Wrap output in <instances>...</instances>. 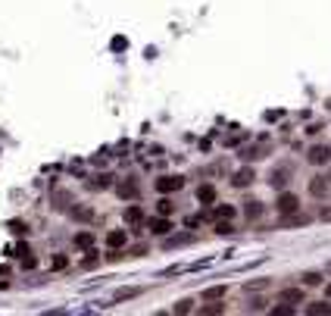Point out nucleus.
Here are the masks:
<instances>
[{"mask_svg":"<svg viewBox=\"0 0 331 316\" xmlns=\"http://www.w3.org/2000/svg\"><path fill=\"white\" fill-rule=\"evenodd\" d=\"M157 188H160L163 194L178 191V188H184V179H181V175H163V179H157Z\"/></svg>","mask_w":331,"mask_h":316,"instance_id":"obj_3","label":"nucleus"},{"mask_svg":"<svg viewBox=\"0 0 331 316\" xmlns=\"http://www.w3.org/2000/svg\"><path fill=\"white\" fill-rule=\"evenodd\" d=\"M157 210H160V216H169V213H172V210H175V204H172V201H166V197H163V201H160V207H157Z\"/></svg>","mask_w":331,"mask_h":316,"instance_id":"obj_20","label":"nucleus"},{"mask_svg":"<svg viewBox=\"0 0 331 316\" xmlns=\"http://www.w3.org/2000/svg\"><path fill=\"white\" fill-rule=\"evenodd\" d=\"M116 194L125 197V201H132V197H141V188L135 182H122V185H116Z\"/></svg>","mask_w":331,"mask_h":316,"instance_id":"obj_4","label":"nucleus"},{"mask_svg":"<svg viewBox=\"0 0 331 316\" xmlns=\"http://www.w3.org/2000/svg\"><path fill=\"white\" fill-rule=\"evenodd\" d=\"M150 232H153V235H169V232H172V222H169V219H153V222H150Z\"/></svg>","mask_w":331,"mask_h":316,"instance_id":"obj_7","label":"nucleus"},{"mask_svg":"<svg viewBox=\"0 0 331 316\" xmlns=\"http://www.w3.org/2000/svg\"><path fill=\"white\" fill-rule=\"evenodd\" d=\"M300 210V197L297 194H278V213L288 216V213H297Z\"/></svg>","mask_w":331,"mask_h":316,"instance_id":"obj_2","label":"nucleus"},{"mask_svg":"<svg viewBox=\"0 0 331 316\" xmlns=\"http://www.w3.org/2000/svg\"><path fill=\"white\" fill-rule=\"evenodd\" d=\"M216 216H219V219H234V216H238V210H234L231 204H219V207H216Z\"/></svg>","mask_w":331,"mask_h":316,"instance_id":"obj_15","label":"nucleus"},{"mask_svg":"<svg viewBox=\"0 0 331 316\" xmlns=\"http://www.w3.org/2000/svg\"><path fill=\"white\" fill-rule=\"evenodd\" d=\"M328 298H331V285H328Z\"/></svg>","mask_w":331,"mask_h":316,"instance_id":"obj_27","label":"nucleus"},{"mask_svg":"<svg viewBox=\"0 0 331 316\" xmlns=\"http://www.w3.org/2000/svg\"><path fill=\"white\" fill-rule=\"evenodd\" d=\"M135 295H141L138 288H125V291H119V295H116V301H125V298H135Z\"/></svg>","mask_w":331,"mask_h":316,"instance_id":"obj_23","label":"nucleus"},{"mask_svg":"<svg viewBox=\"0 0 331 316\" xmlns=\"http://www.w3.org/2000/svg\"><path fill=\"white\" fill-rule=\"evenodd\" d=\"M325 191H328V182H325V179H313V182H310V194H313V197H322Z\"/></svg>","mask_w":331,"mask_h":316,"instance_id":"obj_13","label":"nucleus"},{"mask_svg":"<svg viewBox=\"0 0 331 316\" xmlns=\"http://www.w3.org/2000/svg\"><path fill=\"white\" fill-rule=\"evenodd\" d=\"M272 313H275V316H291L294 307H272Z\"/></svg>","mask_w":331,"mask_h":316,"instance_id":"obj_25","label":"nucleus"},{"mask_svg":"<svg viewBox=\"0 0 331 316\" xmlns=\"http://www.w3.org/2000/svg\"><path fill=\"white\" fill-rule=\"evenodd\" d=\"M75 248H94V232H78L75 235Z\"/></svg>","mask_w":331,"mask_h":316,"instance_id":"obj_9","label":"nucleus"},{"mask_svg":"<svg viewBox=\"0 0 331 316\" xmlns=\"http://www.w3.org/2000/svg\"><path fill=\"white\" fill-rule=\"evenodd\" d=\"M106 244H110L113 251H119V248H125V244H128V235H125L122 229H116V232H110V235H106Z\"/></svg>","mask_w":331,"mask_h":316,"instance_id":"obj_6","label":"nucleus"},{"mask_svg":"<svg viewBox=\"0 0 331 316\" xmlns=\"http://www.w3.org/2000/svg\"><path fill=\"white\" fill-rule=\"evenodd\" d=\"M22 266L31 269V266H38V260H34V257H25V260H22Z\"/></svg>","mask_w":331,"mask_h":316,"instance_id":"obj_26","label":"nucleus"},{"mask_svg":"<svg viewBox=\"0 0 331 316\" xmlns=\"http://www.w3.org/2000/svg\"><path fill=\"white\" fill-rule=\"evenodd\" d=\"M306 160H310L313 166H325V163H331V147H325V144H316V147H310Z\"/></svg>","mask_w":331,"mask_h":316,"instance_id":"obj_1","label":"nucleus"},{"mask_svg":"<svg viewBox=\"0 0 331 316\" xmlns=\"http://www.w3.org/2000/svg\"><path fill=\"white\" fill-rule=\"evenodd\" d=\"M285 182H288V169H275V175H272V185H275V188H285Z\"/></svg>","mask_w":331,"mask_h":316,"instance_id":"obj_18","label":"nucleus"},{"mask_svg":"<svg viewBox=\"0 0 331 316\" xmlns=\"http://www.w3.org/2000/svg\"><path fill=\"white\" fill-rule=\"evenodd\" d=\"M234 226H228V222H216V235H231Z\"/></svg>","mask_w":331,"mask_h":316,"instance_id":"obj_21","label":"nucleus"},{"mask_svg":"<svg viewBox=\"0 0 331 316\" xmlns=\"http://www.w3.org/2000/svg\"><path fill=\"white\" fill-rule=\"evenodd\" d=\"M125 222H144V210L141 207H125Z\"/></svg>","mask_w":331,"mask_h":316,"instance_id":"obj_11","label":"nucleus"},{"mask_svg":"<svg viewBox=\"0 0 331 316\" xmlns=\"http://www.w3.org/2000/svg\"><path fill=\"white\" fill-rule=\"evenodd\" d=\"M306 310H310V313H322V316H328V313H331V301H319V304H310Z\"/></svg>","mask_w":331,"mask_h":316,"instance_id":"obj_16","label":"nucleus"},{"mask_svg":"<svg viewBox=\"0 0 331 316\" xmlns=\"http://www.w3.org/2000/svg\"><path fill=\"white\" fill-rule=\"evenodd\" d=\"M197 201H200V204L216 201V188H212V185H203V188H197Z\"/></svg>","mask_w":331,"mask_h":316,"instance_id":"obj_8","label":"nucleus"},{"mask_svg":"<svg viewBox=\"0 0 331 316\" xmlns=\"http://www.w3.org/2000/svg\"><path fill=\"white\" fill-rule=\"evenodd\" d=\"M328 182H331V175H328Z\"/></svg>","mask_w":331,"mask_h":316,"instance_id":"obj_28","label":"nucleus"},{"mask_svg":"<svg viewBox=\"0 0 331 316\" xmlns=\"http://www.w3.org/2000/svg\"><path fill=\"white\" fill-rule=\"evenodd\" d=\"M222 295H225V288H206V301H216V298H222Z\"/></svg>","mask_w":331,"mask_h":316,"instance_id":"obj_22","label":"nucleus"},{"mask_svg":"<svg viewBox=\"0 0 331 316\" xmlns=\"http://www.w3.org/2000/svg\"><path fill=\"white\" fill-rule=\"evenodd\" d=\"M303 285H306V288L322 285V276H319V273H306V276H303Z\"/></svg>","mask_w":331,"mask_h":316,"instance_id":"obj_19","label":"nucleus"},{"mask_svg":"<svg viewBox=\"0 0 331 316\" xmlns=\"http://www.w3.org/2000/svg\"><path fill=\"white\" fill-rule=\"evenodd\" d=\"M72 216H75L78 222H91V219H94V210H91V207H72Z\"/></svg>","mask_w":331,"mask_h":316,"instance_id":"obj_14","label":"nucleus"},{"mask_svg":"<svg viewBox=\"0 0 331 316\" xmlns=\"http://www.w3.org/2000/svg\"><path fill=\"white\" fill-rule=\"evenodd\" d=\"M234 188H247V185H253V169H238L234 172V179H231Z\"/></svg>","mask_w":331,"mask_h":316,"instance_id":"obj_5","label":"nucleus"},{"mask_svg":"<svg viewBox=\"0 0 331 316\" xmlns=\"http://www.w3.org/2000/svg\"><path fill=\"white\" fill-rule=\"evenodd\" d=\"M66 266H69V260H66L63 254H56V257H53V269H66Z\"/></svg>","mask_w":331,"mask_h":316,"instance_id":"obj_24","label":"nucleus"},{"mask_svg":"<svg viewBox=\"0 0 331 316\" xmlns=\"http://www.w3.org/2000/svg\"><path fill=\"white\" fill-rule=\"evenodd\" d=\"M191 310H194V301H191V298H184V301H178V304L172 307V313H191Z\"/></svg>","mask_w":331,"mask_h":316,"instance_id":"obj_17","label":"nucleus"},{"mask_svg":"<svg viewBox=\"0 0 331 316\" xmlns=\"http://www.w3.org/2000/svg\"><path fill=\"white\" fill-rule=\"evenodd\" d=\"M259 213H263V204H259V201H247L244 216H247V219H259Z\"/></svg>","mask_w":331,"mask_h":316,"instance_id":"obj_10","label":"nucleus"},{"mask_svg":"<svg viewBox=\"0 0 331 316\" xmlns=\"http://www.w3.org/2000/svg\"><path fill=\"white\" fill-rule=\"evenodd\" d=\"M281 301H288V304H300V301H303V291H300V288H285V291H281Z\"/></svg>","mask_w":331,"mask_h":316,"instance_id":"obj_12","label":"nucleus"}]
</instances>
